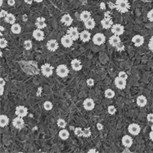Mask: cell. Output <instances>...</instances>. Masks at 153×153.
<instances>
[{"label":"cell","mask_w":153,"mask_h":153,"mask_svg":"<svg viewBox=\"0 0 153 153\" xmlns=\"http://www.w3.org/2000/svg\"><path fill=\"white\" fill-rule=\"evenodd\" d=\"M115 8L120 13H126L129 11L130 4L128 0H116Z\"/></svg>","instance_id":"1"},{"label":"cell","mask_w":153,"mask_h":153,"mask_svg":"<svg viewBox=\"0 0 153 153\" xmlns=\"http://www.w3.org/2000/svg\"><path fill=\"white\" fill-rule=\"evenodd\" d=\"M70 70L65 64H60L56 68V73L59 77L65 78L68 76Z\"/></svg>","instance_id":"2"},{"label":"cell","mask_w":153,"mask_h":153,"mask_svg":"<svg viewBox=\"0 0 153 153\" xmlns=\"http://www.w3.org/2000/svg\"><path fill=\"white\" fill-rule=\"evenodd\" d=\"M53 67L50 64H44L41 66V72L46 77H50L53 74Z\"/></svg>","instance_id":"3"},{"label":"cell","mask_w":153,"mask_h":153,"mask_svg":"<svg viewBox=\"0 0 153 153\" xmlns=\"http://www.w3.org/2000/svg\"><path fill=\"white\" fill-rule=\"evenodd\" d=\"M73 41L74 40L72 38V37L70 35H68V34L63 36L61 40V44L66 48H70V47H72L73 44Z\"/></svg>","instance_id":"4"},{"label":"cell","mask_w":153,"mask_h":153,"mask_svg":"<svg viewBox=\"0 0 153 153\" xmlns=\"http://www.w3.org/2000/svg\"><path fill=\"white\" fill-rule=\"evenodd\" d=\"M101 23H102V27L104 28L105 29H111L112 27V25H114L113 23V20L111 19L110 16H107V14L105 13V16L104 19L101 21Z\"/></svg>","instance_id":"5"},{"label":"cell","mask_w":153,"mask_h":153,"mask_svg":"<svg viewBox=\"0 0 153 153\" xmlns=\"http://www.w3.org/2000/svg\"><path fill=\"white\" fill-rule=\"evenodd\" d=\"M111 31H112V33L114 34V35L120 36V35H123V33H124V26L120 25V24H114V25H113L112 27H111Z\"/></svg>","instance_id":"6"},{"label":"cell","mask_w":153,"mask_h":153,"mask_svg":"<svg viewBox=\"0 0 153 153\" xmlns=\"http://www.w3.org/2000/svg\"><path fill=\"white\" fill-rule=\"evenodd\" d=\"M12 124H13L14 128H17V129H22L24 127V125H25L23 117L17 116L13 120Z\"/></svg>","instance_id":"7"},{"label":"cell","mask_w":153,"mask_h":153,"mask_svg":"<svg viewBox=\"0 0 153 153\" xmlns=\"http://www.w3.org/2000/svg\"><path fill=\"white\" fill-rule=\"evenodd\" d=\"M93 42L96 45H102L105 42V36L102 33L96 34L93 37Z\"/></svg>","instance_id":"8"},{"label":"cell","mask_w":153,"mask_h":153,"mask_svg":"<svg viewBox=\"0 0 153 153\" xmlns=\"http://www.w3.org/2000/svg\"><path fill=\"white\" fill-rule=\"evenodd\" d=\"M128 132L132 135H138L140 132V126L137 123H132L128 127Z\"/></svg>","instance_id":"9"},{"label":"cell","mask_w":153,"mask_h":153,"mask_svg":"<svg viewBox=\"0 0 153 153\" xmlns=\"http://www.w3.org/2000/svg\"><path fill=\"white\" fill-rule=\"evenodd\" d=\"M15 114L17 116H21V117H24V116H27L28 108L26 107L23 106V105H19V106L16 108Z\"/></svg>","instance_id":"10"},{"label":"cell","mask_w":153,"mask_h":153,"mask_svg":"<svg viewBox=\"0 0 153 153\" xmlns=\"http://www.w3.org/2000/svg\"><path fill=\"white\" fill-rule=\"evenodd\" d=\"M84 108L87 110H92L94 108H95V102L93 99H90V98H87L83 102Z\"/></svg>","instance_id":"11"},{"label":"cell","mask_w":153,"mask_h":153,"mask_svg":"<svg viewBox=\"0 0 153 153\" xmlns=\"http://www.w3.org/2000/svg\"><path fill=\"white\" fill-rule=\"evenodd\" d=\"M58 47H59V45H58V41L56 40H54V39L49 40L47 44V47L48 49V50L51 51V52L56 51L58 49Z\"/></svg>","instance_id":"12"},{"label":"cell","mask_w":153,"mask_h":153,"mask_svg":"<svg viewBox=\"0 0 153 153\" xmlns=\"http://www.w3.org/2000/svg\"><path fill=\"white\" fill-rule=\"evenodd\" d=\"M33 37L37 41H41L44 40V32L42 31V29H37L32 33Z\"/></svg>","instance_id":"13"},{"label":"cell","mask_w":153,"mask_h":153,"mask_svg":"<svg viewBox=\"0 0 153 153\" xmlns=\"http://www.w3.org/2000/svg\"><path fill=\"white\" fill-rule=\"evenodd\" d=\"M114 84L118 89L123 90L125 89V87H126V80L123 79V78H120L119 76H117L116 78H115Z\"/></svg>","instance_id":"14"},{"label":"cell","mask_w":153,"mask_h":153,"mask_svg":"<svg viewBox=\"0 0 153 153\" xmlns=\"http://www.w3.org/2000/svg\"><path fill=\"white\" fill-rule=\"evenodd\" d=\"M67 34L70 35L72 38L73 39L74 41H76L78 40V38L79 37L80 33L78 31V29L76 27H72L70 28V29L67 30Z\"/></svg>","instance_id":"15"},{"label":"cell","mask_w":153,"mask_h":153,"mask_svg":"<svg viewBox=\"0 0 153 153\" xmlns=\"http://www.w3.org/2000/svg\"><path fill=\"white\" fill-rule=\"evenodd\" d=\"M132 41L134 43V45H135L136 47H139L144 44V38L143 36H141V35H134V37H132Z\"/></svg>","instance_id":"16"},{"label":"cell","mask_w":153,"mask_h":153,"mask_svg":"<svg viewBox=\"0 0 153 153\" xmlns=\"http://www.w3.org/2000/svg\"><path fill=\"white\" fill-rule=\"evenodd\" d=\"M122 144L125 147L130 148L133 144V140L129 135H124L122 138Z\"/></svg>","instance_id":"17"},{"label":"cell","mask_w":153,"mask_h":153,"mask_svg":"<svg viewBox=\"0 0 153 153\" xmlns=\"http://www.w3.org/2000/svg\"><path fill=\"white\" fill-rule=\"evenodd\" d=\"M71 67H72L73 70H75V71H79L83 67L81 61L77 59V58H75V59L72 60V61H71Z\"/></svg>","instance_id":"18"},{"label":"cell","mask_w":153,"mask_h":153,"mask_svg":"<svg viewBox=\"0 0 153 153\" xmlns=\"http://www.w3.org/2000/svg\"><path fill=\"white\" fill-rule=\"evenodd\" d=\"M61 21L64 25H67V26H70V25H72L73 19L70 14H64L61 19Z\"/></svg>","instance_id":"19"},{"label":"cell","mask_w":153,"mask_h":153,"mask_svg":"<svg viewBox=\"0 0 153 153\" xmlns=\"http://www.w3.org/2000/svg\"><path fill=\"white\" fill-rule=\"evenodd\" d=\"M35 25H36L37 29H45L47 25L46 23V19L44 17H37L36 19V22H35Z\"/></svg>","instance_id":"20"},{"label":"cell","mask_w":153,"mask_h":153,"mask_svg":"<svg viewBox=\"0 0 153 153\" xmlns=\"http://www.w3.org/2000/svg\"><path fill=\"white\" fill-rule=\"evenodd\" d=\"M108 41H109V43H110L112 47H115L116 45L121 42V40H120V36L116 35H114L113 36H111V37L109 38Z\"/></svg>","instance_id":"21"},{"label":"cell","mask_w":153,"mask_h":153,"mask_svg":"<svg viewBox=\"0 0 153 153\" xmlns=\"http://www.w3.org/2000/svg\"><path fill=\"white\" fill-rule=\"evenodd\" d=\"M90 35H91L89 31L85 30V31H81V33H80L79 37L83 42H88L90 40Z\"/></svg>","instance_id":"22"},{"label":"cell","mask_w":153,"mask_h":153,"mask_svg":"<svg viewBox=\"0 0 153 153\" xmlns=\"http://www.w3.org/2000/svg\"><path fill=\"white\" fill-rule=\"evenodd\" d=\"M147 104V99L145 96L140 95L137 99V105L139 107H144Z\"/></svg>","instance_id":"23"},{"label":"cell","mask_w":153,"mask_h":153,"mask_svg":"<svg viewBox=\"0 0 153 153\" xmlns=\"http://www.w3.org/2000/svg\"><path fill=\"white\" fill-rule=\"evenodd\" d=\"M9 123V118L8 116L5 114H2L0 116V127L4 128L6 126H8Z\"/></svg>","instance_id":"24"},{"label":"cell","mask_w":153,"mask_h":153,"mask_svg":"<svg viewBox=\"0 0 153 153\" xmlns=\"http://www.w3.org/2000/svg\"><path fill=\"white\" fill-rule=\"evenodd\" d=\"M84 23V25L87 29H93V28L95 27L96 25V22L93 18H90L87 20H86Z\"/></svg>","instance_id":"25"},{"label":"cell","mask_w":153,"mask_h":153,"mask_svg":"<svg viewBox=\"0 0 153 153\" xmlns=\"http://www.w3.org/2000/svg\"><path fill=\"white\" fill-rule=\"evenodd\" d=\"M11 31L14 34H15V35H18V34H20V32H21L22 28L19 24L14 23L11 25Z\"/></svg>","instance_id":"26"},{"label":"cell","mask_w":153,"mask_h":153,"mask_svg":"<svg viewBox=\"0 0 153 153\" xmlns=\"http://www.w3.org/2000/svg\"><path fill=\"white\" fill-rule=\"evenodd\" d=\"M5 21L7 23H9V24L13 25L14 23H15V21H16L15 16L12 14H8L5 17Z\"/></svg>","instance_id":"27"},{"label":"cell","mask_w":153,"mask_h":153,"mask_svg":"<svg viewBox=\"0 0 153 153\" xmlns=\"http://www.w3.org/2000/svg\"><path fill=\"white\" fill-rule=\"evenodd\" d=\"M70 137V133L67 129H61L59 132V138L61 140H67Z\"/></svg>","instance_id":"28"},{"label":"cell","mask_w":153,"mask_h":153,"mask_svg":"<svg viewBox=\"0 0 153 153\" xmlns=\"http://www.w3.org/2000/svg\"><path fill=\"white\" fill-rule=\"evenodd\" d=\"M90 12L87 11H84L81 12V14H80V19H81V21L85 22L86 20H87V19L90 18Z\"/></svg>","instance_id":"29"},{"label":"cell","mask_w":153,"mask_h":153,"mask_svg":"<svg viewBox=\"0 0 153 153\" xmlns=\"http://www.w3.org/2000/svg\"><path fill=\"white\" fill-rule=\"evenodd\" d=\"M114 91L113 90L110 89V88L107 89L105 91V96L106 97V98H108V99H112V98L114 97Z\"/></svg>","instance_id":"30"},{"label":"cell","mask_w":153,"mask_h":153,"mask_svg":"<svg viewBox=\"0 0 153 153\" xmlns=\"http://www.w3.org/2000/svg\"><path fill=\"white\" fill-rule=\"evenodd\" d=\"M43 108L45 110H50L53 108V104L50 101H46L43 104Z\"/></svg>","instance_id":"31"},{"label":"cell","mask_w":153,"mask_h":153,"mask_svg":"<svg viewBox=\"0 0 153 153\" xmlns=\"http://www.w3.org/2000/svg\"><path fill=\"white\" fill-rule=\"evenodd\" d=\"M24 48L26 50H31L32 49V42L30 40H26L24 41Z\"/></svg>","instance_id":"32"},{"label":"cell","mask_w":153,"mask_h":153,"mask_svg":"<svg viewBox=\"0 0 153 153\" xmlns=\"http://www.w3.org/2000/svg\"><path fill=\"white\" fill-rule=\"evenodd\" d=\"M5 85V81L4 80L3 78H0V95H3V93H4V87Z\"/></svg>","instance_id":"33"},{"label":"cell","mask_w":153,"mask_h":153,"mask_svg":"<svg viewBox=\"0 0 153 153\" xmlns=\"http://www.w3.org/2000/svg\"><path fill=\"white\" fill-rule=\"evenodd\" d=\"M57 123H58V127H60V128H64L67 126V122L64 119H61V118L58 119Z\"/></svg>","instance_id":"34"},{"label":"cell","mask_w":153,"mask_h":153,"mask_svg":"<svg viewBox=\"0 0 153 153\" xmlns=\"http://www.w3.org/2000/svg\"><path fill=\"white\" fill-rule=\"evenodd\" d=\"M91 135V131L89 128H86L83 130V134L82 136L84 138H89Z\"/></svg>","instance_id":"35"},{"label":"cell","mask_w":153,"mask_h":153,"mask_svg":"<svg viewBox=\"0 0 153 153\" xmlns=\"http://www.w3.org/2000/svg\"><path fill=\"white\" fill-rule=\"evenodd\" d=\"M74 133L78 137H81L82 134H83V130L80 127H78V128H76L74 129Z\"/></svg>","instance_id":"36"},{"label":"cell","mask_w":153,"mask_h":153,"mask_svg":"<svg viewBox=\"0 0 153 153\" xmlns=\"http://www.w3.org/2000/svg\"><path fill=\"white\" fill-rule=\"evenodd\" d=\"M116 111V109L114 105H109L108 108V112L110 114L113 115L114 114Z\"/></svg>","instance_id":"37"},{"label":"cell","mask_w":153,"mask_h":153,"mask_svg":"<svg viewBox=\"0 0 153 153\" xmlns=\"http://www.w3.org/2000/svg\"><path fill=\"white\" fill-rule=\"evenodd\" d=\"M7 46H8L7 41L4 38H1V40H0V47L2 49H4L5 47H7Z\"/></svg>","instance_id":"38"},{"label":"cell","mask_w":153,"mask_h":153,"mask_svg":"<svg viewBox=\"0 0 153 153\" xmlns=\"http://www.w3.org/2000/svg\"><path fill=\"white\" fill-rule=\"evenodd\" d=\"M118 76L120 78H123V79L125 80H126L128 78V74L126 73V72H124V71H121V72L119 73Z\"/></svg>","instance_id":"39"},{"label":"cell","mask_w":153,"mask_h":153,"mask_svg":"<svg viewBox=\"0 0 153 153\" xmlns=\"http://www.w3.org/2000/svg\"><path fill=\"white\" fill-rule=\"evenodd\" d=\"M115 47H116V49L118 51H120V52L124 50V46H123V44L122 43V42H120V43H118Z\"/></svg>","instance_id":"40"},{"label":"cell","mask_w":153,"mask_h":153,"mask_svg":"<svg viewBox=\"0 0 153 153\" xmlns=\"http://www.w3.org/2000/svg\"><path fill=\"white\" fill-rule=\"evenodd\" d=\"M147 17L150 21L153 22V9H152L151 11H149L148 12Z\"/></svg>","instance_id":"41"},{"label":"cell","mask_w":153,"mask_h":153,"mask_svg":"<svg viewBox=\"0 0 153 153\" xmlns=\"http://www.w3.org/2000/svg\"><path fill=\"white\" fill-rule=\"evenodd\" d=\"M87 84L90 87H92V86L94 85V80L93 78H89V79H87Z\"/></svg>","instance_id":"42"},{"label":"cell","mask_w":153,"mask_h":153,"mask_svg":"<svg viewBox=\"0 0 153 153\" xmlns=\"http://www.w3.org/2000/svg\"><path fill=\"white\" fill-rule=\"evenodd\" d=\"M8 14V13L6 11H5V10H2V11H1V12H0V17L1 18L5 17Z\"/></svg>","instance_id":"43"},{"label":"cell","mask_w":153,"mask_h":153,"mask_svg":"<svg viewBox=\"0 0 153 153\" xmlns=\"http://www.w3.org/2000/svg\"><path fill=\"white\" fill-rule=\"evenodd\" d=\"M149 49L153 52V37H151V39L149 40Z\"/></svg>","instance_id":"44"},{"label":"cell","mask_w":153,"mask_h":153,"mask_svg":"<svg viewBox=\"0 0 153 153\" xmlns=\"http://www.w3.org/2000/svg\"><path fill=\"white\" fill-rule=\"evenodd\" d=\"M147 120L150 122H153V114H149L147 115Z\"/></svg>","instance_id":"45"},{"label":"cell","mask_w":153,"mask_h":153,"mask_svg":"<svg viewBox=\"0 0 153 153\" xmlns=\"http://www.w3.org/2000/svg\"><path fill=\"white\" fill-rule=\"evenodd\" d=\"M96 127H97V129L99 130V131L102 130V128H103L102 124V123H100V122H98V123H97Z\"/></svg>","instance_id":"46"},{"label":"cell","mask_w":153,"mask_h":153,"mask_svg":"<svg viewBox=\"0 0 153 153\" xmlns=\"http://www.w3.org/2000/svg\"><path fill=\"white\" fill-rule=\"evenodd\" d=\"M8 4L10 6H13L15 4V0H8Z\"/></svg>","instance_id":"47"},{"label":"cell","mask_w":153,"mask_h":153,"mask_svg":"<svg viewBox=\"0 0 153 153\" xmlns=\"http://www.w3.org/2000/svg\"><path fill=\"white\" fill-rule=\"evenodd\" d=\"M24 1H25V3H27V4L29 5H31L32 4V2H33L34 0H24Z\"/></svg>","instance_id":"48"},{"label":"cell","mask_w":153,"mask_h":153,"mask_svg":"<svg viewBox=\"0 0 153 153\" xmlns=\"http://www.w3.org/2000/svg\"><path fill=\"white\" fill-rule=\"evenodd\" d=\"M100 8H102V9L105 10V4L104 3V2H102L100 4Z\"/></svg>","instance_id":"49"},{"label":"cell","mask_w":153,"mask_h":153,"mask_svg":"<svg viewBox=\"0 0 153 153\" xmlns=\"http://www.w3.org/2000/svg\"><path fill=\"white\" fill-rule=\"evenodd\" d=\"M149 138L152 140H153V131H151V132L149 133Z\"/></svg>","instance_id":"50"},{"label":"cell","mask_w":153,"mask_h":153,"mask_svg":"<svg viewBox=\"0 0 153 153\" xmlns=\"http://www.w3.org/2000/svg\"><path fill=\"white\" fill-rule=\"evenodd\" d=\"M96 152V150L95 149H92L89 150V152Z\"/></svg>","instance_id":"51"},{"label":"cell","mask_w":153,"mask_h":153,"mask_svg":"<svg viewBox=\"0 0 153 153\" xmlns=\"http://www.w3.org/2000/svg\"><path fill=\"white\" fill-rule=\"evenodd\" d=\"M126 149H125V150L123 152H130V151L128 149V147H126Z\"/></svg>","instance_id":"52"},{"label":"cell","mask_w":153,"mask_h":153,"mask_svg":"<svg viewBox=\"0 0 153 153\" xmlns=\"http://www.w3.org/2000/svg\"><path fill=\"white\" fill-rule=\"evenodd\" d=\"M35 2H38V3H40V2H42L43 1V0H34Z\"/></svg>","instance_id":"53"},{"label":"cell","mask_w":153,"mask_h":153,"mask_svg":"<svg viewBox=\"0 0 153 153\" xmlns=\"http://www.w3.org/2000/svg\"><path fill=\"white\" fill-rule=\"evenodd\" d=\"M0 29H1V31H4L5 30V29H4V27H3V26H1V27H0Z\"/></svg>","instance_id":"54"},{"label":"cell","mask_w":153,"mask_h":153,"mask_svg":"<svg viewBox=\"0 0 153 153\" xmlns=\"http://www.w3.org/2000/svg\"><path fill=\"white\" fill-rule=\"evenodd\" d=\"M2 3H3V0H1V4H0V5L2 6Z\"/></svg>","instance_id":"55"},{"label":"cell","mask_w":153,"mask_h":153,"mask_svg":"<svg viewBox=\"0 0 153 153\" xmlns=\"http://www.w3.org/2000/svg\"><path fill=\"white\" fill-rule=\"evenodd\" d=\"M151 129H152V131H153V124L151 126Z\"/></svg>","instance_id":"56"}]
</instances>
